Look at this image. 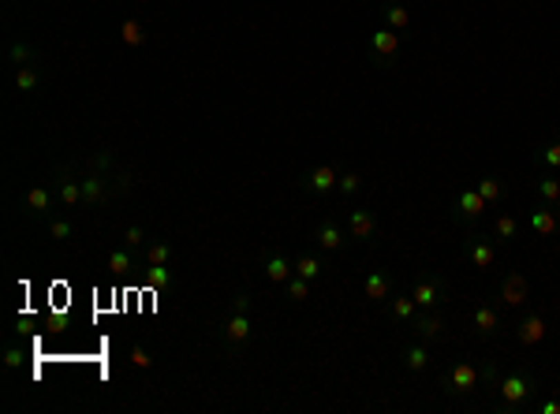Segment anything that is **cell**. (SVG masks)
<instances>
[{"instance_id": "obj_21", "label": "cell", "mask_w": 560, "mask_h": 414, "mask_svg": "<svg viewBox=\"0 0 560 414\" xmlns=\"http://www.w3.org/2000/svg\"><path fill=\"white\" fill-rule=\"evenodd\" d=\"M385 23H389V30H407L411 26V12L400 4H389L385 8Z\"/></svg>"}, {"instance_id": "obj_9", "label": "cell", "mask_w": 560, "mask_h": 414, "mask_svg": "<svg viewBox=\"0 0 560 414\" xmlns=\"http://www.w3.org/2000/svg\"><path fill=\"white\" fill-rule=\"evenodd\" d=\"M471 328H474L479 336H493V333L501 328V314H497L493 306H479V310L471 314Z\"/></svg>"}, {"instance_id": "obj_42", "label": "cell", "mask_w": 560, "mask_h": 414, "mask_svg": "<svg viewBox=\"0 0 560 414\" xmlns=\"http://www.w3.org/2000/svg\"><path fill=\"white\" fill-rule=\"evenodd\" d=\"M538 411H541V414H557V411H560V400H545Z\"/></svg>"}, {"instance_id": "obj_22", "label": "cell", "mask_w": 560, "mask_h": 414, "mask_svg": "<svg viewBox=\"0 0 560 414\" xmlns=\"http://www.w3.org/2000/svg\"><path fill=\"white\" fill-rule=\"evenodd\" d=\"M105 195H108V187H105V179H101V176L82 179V201H105Z\"/></svg>"}, {"instance_id": "obj_5", "label": "cell", "mask_w": 560, "mask_h": 414, "mask_svg": "<svg viewBox=\"0 0 560 414\" xmlns=\"http://www.w3.org/2000/svg\"><path fill=\"white\" fill-rule=\"evenodd\" d=\"M501 299L508 302V306H523V302L530 299V288H527V280H523L519 273H508L501 280Z\"/></svg>"}, {"instance_id": "obj_36", "label": "cell", "mask_w": 560, "mask_h": 414, "mask_svg": "<svg viewBox=\"0 0 560 414\" xmlns=\"http://www.w3.org/2000/svg\"><path fill=\"white\" fill-rule=\"evenodd\" d=\"M23 362H26V351H23V347H8V351H4V366H8V370H19Z\"/></svg>"}, {"instance_id": "obj_39", "label": "cell", "mask_w": 560, "mask_h": 414, "mask_svg": "<svg viewBox=\"0 0 560 414\" xmlns=\"http://www.w3.org/2000/svg\"><path fill=\"white\" fill-rule=\"evenodd\" d=\"M49 232L52 239H71V224L68 220H49Z\"/></svg>"}, {"instance_id": "obj_13", "label": "cell", "mask_w": 560, "mask_h": 414, "mask_svg": "<svg viewBox=\"0 0 560 414\" xmlns=\"http://www.w3.org/2000/svg\"><path fill=\"white\" fill-rule=\"evenodd\" d=\"M389 291H392V284H389V276H385V273H370V276L363 280V295L374 299V302L389 299Z\"/></svg>"}, {"instance_id": "obj_12", "label": "cell", "mask_w": 560, "mask_h": 414, "mask_svg": "<svg viewBox=\"0 0 560 414\" xmlns=\"http://www.w3.org/2000/svg\"><path fill=\"white\" fill-rule=\"evenodd\" d=\"M516 336H519V344H527V347L541 344V336H545V321H541V314H530V317L519 325Z\"/></svg>"}, {"instance_id": "obj_4", "label": "cell", "mask_w": 560, "mask_h": 414, "mask_svg": "<svg viewBox=\"0 0 560 414\" xmlns=\"http://www.w3.org/2000/svg\"><path fill=\"white\" fill-rule=\"evenodd\" d=\"M474 384H479V370L471 362H456L452 373H448V392L460 395V392H471Z\"/></svg>"}, {"instance_id": "obj_7", "label": "cell", "mask_w": 560, "mask_h": 414, "mask_svg": "<svg viewBox=\"0 0 560 414\" xmlns=\"http://www.w3.org/2000/svg\"><path fill=\"white\" fill-rule=\"evenodd\" d=\"M485 206H490V201L479 195V187H474V190H460V198H456V213H460L463 220H479L485 213Z\"/></svg>"}, {"instance_id": "obj_3", "label": "cell", "mask_w": 560, "mask_h": 414, "mask_svg": "<svg viewBox=\"0 0 560 414\" xmlns=\"http://www.w3.org/2000/svg\"><path fill=\"white\" fill-rule=\"evenodd\" d=\"M467 257H471L474 269H493V262H497V246H493L490 239L474 235L471 243H467Z\"/></svg>"}, {"instance_id": "obj_30", "label": "cell", "mask_w": 560, "mask_h": 414, "mask_svg": "<svg viewBox=\"0 0 560 414\" xmlns=\"http://www.w3.org/2000/svg\"><path fill=\"white\" fill-rule=\"evenodd\" d=\"M493 232H497V239H516V232H519L516 217L501 213V217H497V224H493Z\"/></svg>"}, {"instance_id": "obj_23", "label": "cell", "mask_w": 560, "mask_h": 414, "mask_svg": "<svg viewBox=\"0 0 560 414\" xmlns=\"http://www.w3.org/2000/svg\"><path fill=\"white\" fill-rule=\"evenodd\" d=\"M415 310H418V302L411 299V295L392 299V317H396V321H411V317H415Z\"/></svg>"}, {"instance_id": "obj_24", "label": "cell", "mask_w": 560, "mask_h": 414, "mask_svg": "<svg viewBox=\"0 0 560 414\" xmlns=\"http://www.w3.org/2000/svg\"><path fill=\"white\" fill-rule=\"evenodd\" d=\"M288 295L296 299V302L310 299V280H307V276H299V273H291V276H288Z\"/></svg>"}, {"instance_id": "obj_19", "label": "cell", "mask_w": 560, "mask_h": 414, "mask_svg": "<svg viewBox=\"0 0 560 414\" xmlns=\"http://www.w3.org/2000/svg\"><path fill=\"white\" fill-rule=\"evenodd\" d=\"M49 206H52V198H49V190H45V187H30V190H26V209H30L34 217H41Z\"/></svg>"}, {"instance_id": "obj_37", "label": "cell", "mask_w": 560, "mask_h": 414, "mask_svg": "<svg viewBox=\"0 0 560 414\" xmlns=\"http://www.w3.org/2000/svg\"><path fill=\"white\" fill-rule=\"evenodd\" d=\"M124 243H127V246H142V243H146V232H142L139 224H131V228L124 232Z\"/></svg>"}, {"instance_id": "obj_20", "label": "cell", "mask_w": 560, "mask_h": 414, "mask_svg": "<svg viewBox=\"0 0 560 414\" xmlns=\"http://www.w3.org/2000/svg\"><path fill=\"white\" fill-rule=\"evenodd\" d=\"M120 38H124V45H131V49H139V45H146V30H142V23H139V19H124V26H120Z\"/></svg>"}, {"instance_id": "obj_2", "label": "cell", "mask_w": 560, "mask_h": 414, "mask_svg": "<svg viewBox=\"0 0 560 414\" xmlns=\"http://www.w3.org/2000/svg\"><path fill=\"white\" fill-rule=\"evenodd\" d=\"M370 49H374V57H378V63H389V57H396V49H400V34L381 26V30L370 34Z\"/></svg>"}, {"instance_id": "obj_26", "label": "cell", "mask_w": 560, "mask_h": 414, "mask_svg": "<svg viewBox=\"0 0 560 414\" xmlns=\"http://www.w3.org/2000/svg\"><path fill=\"white\" fill-rule=\"evenodd\" d=\"M479 195H482L485 201H501V198H504V183L485 176V179H479Z\"/></svg>"}, {"instance_id": "obj_41", "label": "cell", "mask_w": 560, "mask_h": 414, "mask_svg": "<svg viewBox=\"0 0 560 414\" xmlns=\"http://www.w3.org/2000/svg\"><path fill=\"white\" fill-rule=\"evenodd\" d=\"M247 306H251V299H247V295H235L232 299V314H247Z\"/></svg>"}, {"instance_id": "obj_27", "label": "cell", "mask_w": 560, "mask_h": 414, "mask_svg": "<svg viewBox=\"0 0 560 414\" xmlns=\"http://www.w3.org/2000/svg\"><path fill=\"white\" fill-rule=\"evenodd\" d=\"M60 201H64V206H79V201H82V183L64 179L60 183Z\"/></svg>"}, {"instance_id": "obj_40", "label": "cell", "mask_w": 560, "mask_h": 414, "mask_svg": "<svg viewBox=\"0 0 560 414\" xmlns=\"http://www.w3.org/2000/svg\"><path fill=\"white\" fill-rule=\"evenodd\" d=\"M150 362H153V358L146 355L142 347H135V351H131V366H135V370H150Z\"/></svg>"}, {"instance_id": "obj_18", "label": "cell", "mask_w": 560, "mask_h": 414, "mask_svg": "<svg viewBox=\"0 0 560 414\" xmlns=\"http://www.w3.org/2000/svg\"><path fill=\"white\" fill-rule=\"evenodd\" d=\"M318 243H321V250H336V246L344 243V232L333 224V220H325V224L318 228Z\"/></svg>"}, {"instance_id": "obj_16", "label": "cell", "mask_w": 560, "mask_h": 414, "mask_svg": "<svg viewBox=\"0 0 560 414\" xmlns=\"http://www.w3.org/2000/svg\"><path fill=\"white\" fill-rule=\"evenodd\" d=\"M530 232L553 235L557 232V213H553V209H534V213H530Z\"/></svg>"}, {"instance_id": "obj_17", "label": "cell", "mask_w": 560, "mask_h": 414, "mask_svg": "<svg viewBox=\"0 0 560 414\" xmlns=\"http://www.w3.org/2000/svg\"><path fill=\"white\" fill-rule=\"evenodd\" d=\"M403 366H407L411 373H422L429 366V351L422 344H415V347H403Z\"/></svg>"}, {"instance_id": "obj_15", "label": "cell", "mask_w": 560, "mask_h": 414, "mask_svg": "<svg viewBox=\"0 0 560 414\" xmlns=\"http://www.w3.org/2000/svg\"><path fill=\"white\" fill-rule=\"evenodd\" d=\"M224 336H228V344H243V339L251 336V317H247V314H232V317H228Z\"/></svg>"}, {"instance_id": "obj_33", "label": "cell", "mask_w": 560, "mask_h": 414, "mask_svg": "<svg viewBox=\"0 0 560 414\" xmlns=\"http://www.w3.org/2000/svg\"><path fill=\"white\" fill-rule=\"evenodd\" d=\"M538 195L545 198V201H560V179H549L545 176V179L538 183Z\"/></svg>"}, {"instance_id": "obj_35", "label": "cell", "mask_w": 560, "mask_h": 414, "mask_svg": "<svg viewBox=\"0 0 560 414\" xmlns=\"http://www.w3.org/2000/svg\"><path fill=\"white\" fill-rule=\"evenodd\" d=\"M359 187H363V179L355 176V172H347V176H340V183H336V190H340V195H347V198H351Z\"/></svg>"}, {"instance_id": "obj_10", "label": "cell", "mask_w": 560, "mask_h": 414, "mask_svg": "<svg viewBox=\"0 0 560 414\" xmlns=\"http://www.w3.org/2000/svg\"><path fill=\"white\" fill-rule=\"evenodd\" d=\"M336 183H340V176H336V172L329 168V164H318V168L307 176V187L314 190V195H329V190H333Z\"/></svg>"}, {"instance_id": "obj_38", "label": "cell", "mask_w": 560, "mask_h": 414, "mask_svg": "<svg viewBox=\"0 0 560 414\" xmlns=\"http://www.w3.org/2000/svg\"><path fill=\"white\" fill-rule=\"evenodd\" d=\"M541 161L549 164V168H560V142H553V146H545L541 150Z\"/></svg>"}, {"instance_id": "obj_25", "label": "cell", "mask_w": 560, "mask_h": 414, "mask_svg": "<svg viewBox=\"0 0 560 414\" xmlns=\"http://www.w3.org/2000/svg\"><path fill=\"white\" fill-rule=\"evenodd\" d=\"M146 280H150V288H168V284H172V269H168V265H150V269H146Z\"/></svg>"}, {"instance_id": "obj_1", "label": "cell", "mask_w": 560, "mask_h": 414, "mask_svg": "<svg viewBox=\"0 0 560 414\" xmlns=\"http://www.w3.org/2000/svg\"><path fill=\"white\" fill-rule=\"evenodd\" d=\"M530 392H534V377L527 373H508L501 381V407L504 411H516L519 403L530 400Z\"/></svg>"}, {"instance_id": "obj_29", "label": "cell", "mask_w": 560, "mask_h": 414, "mask_svg": "<svg viewBox=\"0 0 560 414\" xmlns=\"http://www.w3.org/2000/svg\"><path fill=\"white\" fill-rule=\"evenodd\" d=\"M15 90H23V94L38 90V75H34V68H15Z\"/></svg>"}, {"instance_id": "obj_34", "label": "cell", "mask_w": 560, "mask_h": 414, "mask_svg": "<svg viewBox=\"0 0 560 414\" xmlns=\"http://www.w3.org/2000/svg\"><path fill=\"white\" fill-rule=\"evenodd\" d=\"M108 269H113V273H127V269H131V254H127V250H113V254H108Z\"/></svg>"}, {"instance_id": "obj_31", "label": "cell", "mask_w": 560, "mask_h": 414, "mask_svg": "<svg viewBox=\"0 0 560 414\" xmlns=\"http://www.w3.org/2000/svg\"><path fill=\"white\" fill-rule=\"evenodd\" d=\"M146 257H150V265H168L172 250H168V243H150L146 246Z\"/></svg>"}, {"instance_id": "obj_32", "label": "cell", "mask_w": 560, "mask_h": 414, "mask_svg": "<svg viewBox=\"0 0 560 414\" xmlns=\"http://www.w3.org/2000/svg\"><path fill=\"white\" fill-rule=\"evenodd\" d=\"M8 52H12V63H15V68H30V57H34V49H30V45L15 41Z\"/></svg>"}, {"instance_id": "obj_28", "label": "cell", "mask_w": 560, "mask_h": 414, "mask_svg": "<svg viewBox=\"0 0 560 414\" xmlns=\"http://www.w3.org/2000/svg\"><path fill=\"white\" fill-rule=\"evenodd\" d=\"M296 273L307 276V280H318V276H321V262H318V257H310V254H302L296 262Z\"/></svg>"}, {"instance_id": "obj_6", "label": "cell", "mask_w": 560, "mask_h": 414, "mask_svg": "<svg viewBox=\"0 0 560 414\" xmlns=\"http://www.w3.org/2000/svg\"><path fill=\"white\" fill-rule=\"evenodd\" d=\"M445 284H441V280H418L415 284V288H411V299H415L418 302V306H437V302H445Z\"/></svg>"}, {"instance_id": "obj_11", "label": "cell", "mask_w": 560, "mask_h": 414, "mask_svg": "<svg viewBox=\"0 0 560 414\" xmlns=\"http://www.w3.org/2000/svg\"><path fill=\"white\" fill-rule=\"evenodd\" d=\"M411 328H415V336L418 339H441V333H445V321L434 317V314H415L411 317Z\"/></svg>"}, {"instance_id": "obj_14", "label": "cell", "mask_w": 560, "mask_h": 414, "mask_svg": "<svg viewBox=\"0 0 560 414\" xmlns=\"http://www.w3.org/2000/svg\"><path fill=\"white\" fill-rule=\"evenodd\" d=\"M296 273V265L288 262L284 254H269V262H265V276H269L273 284H288V276Z\"/></svg>"}, {"instance_id": "obj_8", "label": "cell", "mask_w": 560, "mask_h": 414, "mask_svg": "<svg viewBox=\"0 0 560 414\" xmlns=\"http://www.w3.org/2000/svg\"><path fill=\"white\" fill-rule=\"evenodd\" d=\"M374 228H378V220H374L370 209H351V213H347V232H351V239H370Z\"/></svg>"}]
</instances>
